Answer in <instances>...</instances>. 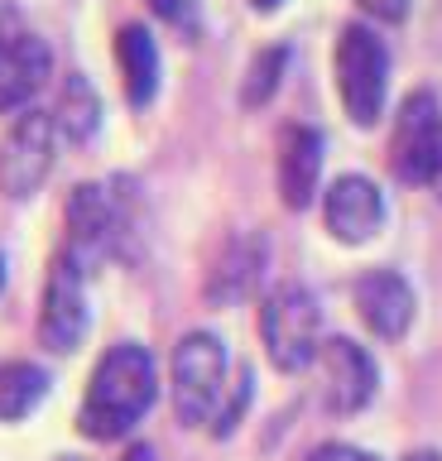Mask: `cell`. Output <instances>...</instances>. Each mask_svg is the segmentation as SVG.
<instances>
[{
	"label": "cell",
	"mask_w": 442,
	"mask_h": 461,
	"mask_svg": "<svg viewBox=\"0 0 442 461\" xmlns=\"http://www.w3.org/2000/svg\"><path fill=\"white\" fill-rule=\"evenodd\" d=\"M154 389H159V370H154V356L135 341H121L96 360L87 399H82L77 428L87 432L92 442H116L125 438L140 418L149 413Z\"/></svg>",
	"instance_id": "cell-1"
},
{
	"label": "cell",
	"mask_w": 442,
	"mask_h": 461,
	"mask_svg": "<svg viewBox=\"0 0 442 461\" xmlns=\"http://www.w3.org/2000/svg\"><path fill=\"white\" fill-rule=\"evenodd\" d=\"M260 337L279 370H308L322 351V308L303 284H279L260 308Z\"/></svg>",
	"instance_id": "cell-2"
},
{
	"label": "cell",
	"mask_w": 442,
	"mask_h": 461,
	"mask_svg": "<svg viewBox=\"0 0 442 461\" xmlns=\"http://www.w3.org/2000/svg\"><path fill=\"white\" fill-rule=\"evenodd\" d=\"M337 92L356 125H375L390 92V49L375 29L347 24L337 39Z\"/></svg>",
	"instance_id": "cell-3"
},
{
	"label": "cell",
	"mask_w": 442,
	"mask_h": 461,
	"mask_svg": "<svg viewBox=\"0 0 442 461\" xmlns=\"http://www.w3.org/2000/svg\"><path fill=\"white\" fill-rule=\"evenodd\" d=\"M226 389V346L212 331H188L174 351V409L188 428L217 418Z\"/></svg>",
	"instance_id": "cell-4"
},
{
	"label": "cell",
	"mask_w": 442,
	"mask_h": 461,
	"mask_svg": "<svg viewBox=\"0 0 442 461\" xmlns=\"http://www.w3.org/2000/svg\"><path fill=\"white\" fill-rule=\"evenodd\" d=\"M59 158V125L53 111H24L10 125L5 144H0V193L5 197H30L39 193V183L53 173Z\"/></svg>",
	"instance_id": "cell-5"
},
{
	"label": "cell",
	"mask_w": 442,
	"mask_h": 461,
	"mask_svg": "<svg viewBox=\"0 0 442 461\" xmlns=\"http://www.w3.org/2000/svg\"><path fill=\"white\" fill-rule=\"evenodd\" d=\"M394 173L404 183L442 187V115L428 92H413L394 130Z\"/></svg>",
	"instance_id": "cell-6"
},
{
	"label": "cell",
	"mask_w": 442,
	"mask_h": 461,
	"mask_svg": "<svg viewBox=\"0 0 442 461\" xmlns=\"http://www.w3.org/2000/svg\"><path fill=\"white\" fill-rule=\"evenodd\" d=\"M87 269L73 265L68 255L53 259L49 269V288H44V308H39V341L49 351H77V341L87 337Z\"/></svg>",
	"instance_id": "cell-7"
},
{
	"label": "cell",
	"mask_w": 442,
	"mask_h": 461,
	"mask_svg": "<svg viewBox=\"0 0 442 461\" xmlns=\"http://www.w3.org/2000/svg\"><path fill=\"white\" fill-rule=\"evenodd\" d=\"M121 240V202L96 183H82L73 197H68V245L63 255L73 265L92 269L96 259H106Z\"/></svg>",
	"instance_id": "cell-8"
},
{
	"label": "cell",
	"mask_w": 442,
	"mask_h": 461,
	"mask_svg": "<svg viewBox=\"0 0 442 461\" xmlns=\"http://www.w3.org/2000/svg\"><path fill=\"white\" fill-rule=\"evenodd\" d=\"M318 366H322V399L332 413H356L375 399V384H380L375 360H370V351H361L356 341H347V337L322 341Z\"/></svg>",
	"instance_id": "cell-9"
},
{
	"label": "cell",
	"mask_w": 442,
	"mask_h": 461,
	"mask_svg": "<svg viewBox=\"0 0 442 461\" xmlns=\"http://www.w3.org/2000/svg\"><path fill=\"white\" fill-rule=\"evenodd\" d=\"M322 216H327V230H332L341 245H361L384 226V197L370 178H361V173H341V178L327 187Z\"/></svg>",
	"instance_id": "cell-10"
},
{
	"label": "cell",
	"mask_w": 442,
	"mask_h": 461,
	"mask_svg": "<svg viewBox=\"0 0 442 461\" xmlns=\"http://www.w3.org/2000/svg\"><path fill=\"white\" fill-rule=\"evenodd\" d=\"M413 288L404 274L394 269H370L356 279V312H361V322L375 331L384 341H399L404 331L413 327Z\"/></svg>",
	"instance_id": "cell-11"
},
{
	"label": "cell",
	"mask_w": 442,
	"mask_h": 461,
	"mask_svg": "<svg viewBox=\"0 0 442 461\" xmlns=\"http://www.w3.org/2000/svg\"><path fill=\"white\" fill-rule=\"evenodd\" d=\"M53 72V53L34 34H5L0 39V111L24 106Z\"/></svg>",
	"instance_id": "cell-12"
},
{
	"label": "cell",
	"mask_w": 442,
	"mask_h": 461,
	"mask_svg": "<svg viewBox=\"0 0 442 461\" xmlns=\"http://www.w3.org/2000/svg\"><path fill=\"white\" fill-rule=\"evenodd\" d=\"M322 178V135L312 125H289L279 140V197L284 207H308Z\"/></svg>",
	"instance_id": "cell-13"
},
{
	"label": "cell",
	"mask_w": 442,
	"mask_h": 461,
	"mask_svg": "<svg viewBox=\"0 0 442 461\" xmlns=\"http://www.w3.org/2000/svg\"><path fill=\"white\" fill-rule=\"evenodd\" d=\"M260 274H265V240H260V236H236V240L221 250L217 269H212L207 298H212V303H240L246 294H255Z\"/></svg>",
	"instance_id": "cell-14"
},
{
	"label": "cell",
	"mask_w": 442,
	"mask_h": 461,
	"mask_svg": "<svg viewBox=\"0 0 442 461\" xmlns=\"http://www.w3.org/2000/svg\"><path fill=\"white\" fill-rule=\"evenodd\" d=\"M116 58H121V77L131 106H149L159 92V43L145 24H125L116 34Z\"/></svg>",
	"instance_id": "cell-15"
},
{
	"label": "cell",
	"mask_w": 442,
	"mask_h": 461,
	"mask_svg": "<svg viewBox=\"0 0 442 461\" xmlns=\"http://www.w3.org/2000/svg\"><path fill=\"white\" fill-rule=\"evenodd\" d=\"M49 394V375L30 360H5L0 366V423H20L30 418Z\"/></svg>",
	"instance_id": "cell-16"
},
{
	"label": "cell",
	"mask_w": 442,
	"mask_h": 461,
	"mask_svg": "<svg viewBox=\"0 0 442 461\" xmlns=\"http://www.w3.org/2000/svg\"><path fill=\"white\" fill-rule=\"evenodd\" d=\"M53 125H59V135L68 140H92L96 125H102V101H96L92 82L73 72V77L63 82V96H59V111H53Z\"/></svg>",
	"instance_id": "cell-17"
},
{
	"label": "cell",
	"mask_w": 442,
	"mask_h": 461,
	"mask_svg": "<svg viewBox=\"0 0 442 461\" xmlns=\"http://www.w3.org/2000/svg\"><path fill=\"white\" fill-rule=\"evenodd\" d=\"M284 63H289V49H265L260 58L250 63V72H246V106H265L269 96H275V86H279V77H284Z\"/></svg>",
	"instance_id": "cell-18"
},
{
	"label": "cell",
	"mask_w": 442,
	"mask_h": 461,
	"mask_svg": "<svg viewBox=\"0 0 442 461\" xmlns=\"http://www.w3.org/2000/svg\"><path fill=\"white\" fill-rule=\"evenodd\" d=\"M308 461H380V456L365 452V447H351V442H322L308 452Z\"/></svg>",
	"instance_id": "cell-19"
},
{
	"label": "cell",
	"mask_w": 442,
	"mask_h": 461,
	"mask_svg": "<svg viewBox=\"0 0 442 461\" xmlns=\"http://www.w3.org/2000/svg\"><path fill=\"white\" fill-rule=\"evenodd\" d=\"M361 10L375 14V20H384V24H399L409 14V0H361Z\"/></svg>",
	"instance_id": "cell-20"
},
{
	"label": "cell",
	"mask_w": 442,
	"mask_h": 461,
	"mask_svg": "<svg viewBox=\"0 0 442 461\" xmlns=\"http://www.w3.org/2000/svg\"><path fill=\"white\" fill-rule=\"evenodd\" d=\"M154 14H164V20H188V5L193 0H145Z\"/></svg>",
	"instance_id": "cell-21"
},
{
	"label": "cell",
	"mask_w": 442,
	"mask_h": 461,
	"mask_svg": "<svg viewBox=\"0 0 442 461\" xmlns=\"http://www.w3.org/2000/svg\"><path fill=\"white\" fill-rule=\"evenodd\" d=\"M121 461H159V452H154L149 442H135V447H131V452H125Z\"/></svg>",
	"instance_id": "cell-22"
},
{
	"label": "cell",
	"mask_w": 442,
	"mask_h": 461,
	"mask_svg": "<svg viewBox=\"0 0 442 461\" xmlns=\"http://www.w3.org/2000/svg\"><path fill=\"white\" fill-rule=\"evenodd\" d=\"M404 461H442V452H433V447H423V452H409Z\"/></svg>",
	"instance_id": "cell-23"
},
{
	"label": "cell",
	"mask_w": 442,
	"mask_h": 461,
	"mask_svg": "<svg viewBox=\"0 0 442 461\" xmlns=\"http://www.w3.org/2000/svg\"><path fill=\"white\" fill-rule=\"evenodd\" d=\"M284 0H255V10H279Z\"/></svg>",
	"instance_id": "cell-24"
},
{
	"label": "cell",
	"mask_w": 442,
	"mask_h": 461,
	"mask_svg": "<svg viewBox=\"0 0 442 461\" xmlns=\"http://www.w3.org/2000/svg\"><path fill=\"white\" fill-rule=\"evenodd\" d=\"M0 288H5V255H0Z\"/></svg>",
	"instance_id": "cell-25"
},
{
	"label": "cell",
	"mask_w": 442,
	"mask_h": 461,
	"mask_svg": "<svg viewBox=\"0 0 442 461\" xmlns=\"http://www.w3.org/2000/svg\"><path fill=\"white\" fill-rule=\"evenodd\" d=\"M59 461H77V456H59Z\"/></svg>",
	"instance_id": "cell-26"
}]
</instances>
